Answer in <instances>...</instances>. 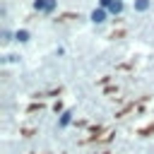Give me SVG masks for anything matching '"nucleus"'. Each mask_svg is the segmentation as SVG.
<instances>
[{
  "label": "nucleus",
  "mask_w": 154,
  "mask_h": 154,
  "mask_svg": "<svg viewBox=\"0 0 154 154\" xmlns=\"http://www.w3.org/2000/svg\"><path fill=\"white\" fill-rule=\"evenodd\" d=\"M149 132H154V123H152V125H147L144 130H140V135H142V137H147Z\"/></svg>",
  "instance_id": "0eeeda50"
},
{
  "label": "nucleus",
  "mask_w": 154,
  "mask_h": 154,
  "mask_svg": "<svg viewBox=\"0 0 154 154\" xmlns=\"http://www.w3.org/2000/svg\"><path fill=\"white\" fill-rule=\"evenodd\" d=\"M70 120H72V111H63V113H60V120H58V128L70 125Z\"/></svg>",
  "instance_id": "7ed1b4c3"
},
{
  "label": "nucleus",
  "mask_w": 154,
  "mask_h": 154,
  "mask_svg": "<svg viewBox=\"0 0 154 154\" xmlns=\"http://www.w3.org/2000/svg\"><path fill=\"white\" fill-rule=\"evenodd\" d=\"M108 12H111V14H120V12H123V0H116V2L108 7Z\"/></svg>",
  "instance_id": "20e7f679"
},
{
  "label": "nucleus",
  "mask_w": 154,
  "mask_h": 154,
  "mask_svg": "<svg viewBox=\"0 0 154 154\" xmlns=\"http://www.w3.org/2000/svg\"><path fill=\"white\" fill-rule=\"evenodd\" d=\"M14 38H17V41H22V43H24V41H29V31H26V29H19V31L14 34Z\"/></svg>",
  "instance_id": "423d86ee"
},
{
  "label": "nucleus",
  "mask_w": 154,
  "mask_h": 154,
  "mask_svg": "<svg viewBox=\"0 0 154 154\" xmlns=\"http://www.w3.org/2000/svg\"><path fill=\"white\" fill-rule=\"evenodd\" d=\"M106 14H108V12H106L103 7H99V10L91 12V22H94V24H101V22H106Z\"/></svg>",
  "instance_id": "f03ea898"
},
{
  "label": "nucleus",
  "mask_w": 154,
  "mask_h": 154,
  "mask_svg": "<svg viewBox=\"0 0 154 154\" xmlns=\"http://www.w3.org/2000/svg\"><path fill=\"white\" fill-rule=\"evenodd\" d=\"M113 2H116V0H99V5H101V7H103V10H106V7H111V5H113Z\"/></svg>",
  "instance_id": "6e6552de"
},
{
  "label": "nucleus",
  "mask_w": 154,
  "mask_h": 154,
  "mask_svg": "<svg viewBox=\"0 0 154 154\" xmlns=\"http://www.w3.org/2000/svg\"><path fill=\"white\" fill-rule=\"evenodd\" d=\"M135 10H137V12L149 10V0H135Z\"/></svg>",
  "instance_id": "39448f33"
},
{
  "label": "nucleus",
  "mask_w": 154,
  "mask_h": 154,
  "mask_svg": "<svg viewBox=\"0 0 154 154\" xmlns=\"http://www.w3.org/2000/svg\"><path fill=\"white\" fill-rule=\"evenodd\" d=\"M55 0H34V10L36 12H43V14H51L53 10H55Z\"/></svg>",
  "instance_id": "f257e3e1"
}]
</instances>
